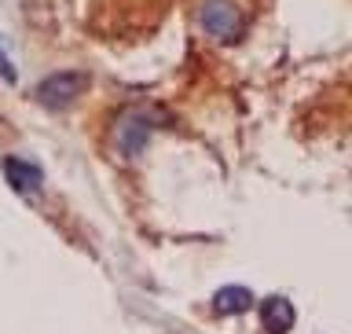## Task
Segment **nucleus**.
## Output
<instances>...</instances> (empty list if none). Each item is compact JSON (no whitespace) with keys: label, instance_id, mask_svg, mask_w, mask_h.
Listing matches in <instances>:
<instances>
[{"label":"nucleus","instance_id":"1","mask_svg":"<svg viewBox=\"0 0 352 334\" xmlns=\"http://www.w3.org/2000/svg\"><path fill=\"white\" fill-rule=\"evenodd\" d=\"M125 8H114L107 15L92 19V30H99L103 37L118 41V37H140V33H151L165 15V4L169 0H121Z\"/></svg>","mask_w":352,"mask_h":334},{"label":"nucleus","instance_id":"2","mask_svg":"<svg viewBox=\"0 0 352 334\" xmlns=\"http://www.w3.org/2000/svg\"><path fill=\"white\" fill-rule=\"evenodd\" d=\"M195 22L202 37H209L213 44H235L246 30V15H242L239 0H198Z\"/></svg>","mask_w":352,"mask_h":334},{"label":"nucleus","instance_id":"3","mask_svg":"<svg viewBox=\"0 0 352 334\" xmlns=\"http://www.w3.org/2000/svg\"><path fill=\"white\" fill-rule=\"evenodd\" d=\"M88 88V74L85 70H63V74H52L37 85V103L48 107V110H66L77 96H85Z\"/></svg>","mask_w":352,"mask_h":334},{"label":"nucleus","instance_id":"4","mask_svg":"<svg viewBox=\"0 0 352 334\" xmlns=\"http://www.w3.org/2000/svg\"><path fill=\"white\" fill-rule=\"evenodd\" d=\"M4 176H8V184L15 187L19 195H37L41 187H44V173H41V165H33L26 158H4Z\"/></svg>","mask_w":352,"mask_h":334},{"label":"nucleus","instance_id":"5","mask_svg":"<svg viewBox=\"0 0 352 334\" xmlns=\"http://www.w3.org/2000/svg\"><path fill=\"white\" fill-rule=\"evenodd\" d=\"M147 136H151V121L147 114H125L121 118V125H118V147L129 154V158H136V154L147 147Z\"/></svg>","mask_w":352,"mask_h":334},{"label":"nucleus","instance_id":"6","mask_svg":"<svg viewBox=\"0 0 352 334\" xmlns=\"http://www.w3.org/2000/svg\"><path fill=\"white\" fill-rule=\"evenodd\" d=\"M294 305L286 302V298L279 294H272V298H264V305H261V327L268 331V334H286V331H294Z\"/></svg>","mask_w":352,"mask_h":334},{"label":"nucleus","instance_id":"7","mask_svg":"<svg viewBox=\"0 0 352 334\" xmlns=\"http://www.w3.org/2000/svg\"><path fill=\"white\" fill-rule=\"evenodd\" d=\"M253 309V294L246 286H220L213 294V313L217 316H242Z\"/></svg>","mask_w":352,"mask_h":334},{"label":"nucleus","instance_id":"8","mask_svg":"<svg viewBox=\"0 0 352 334\" xmlns=\"http://www.w3.org/2000/svg\"><path fill=\"white\" fill-rule=\"evenodd\" d=\"M0 74H4V81H15V66L8 63V55H4V48H0Z\"/></svg>","mask_w":352,"mask_h":334}]
</instances>
